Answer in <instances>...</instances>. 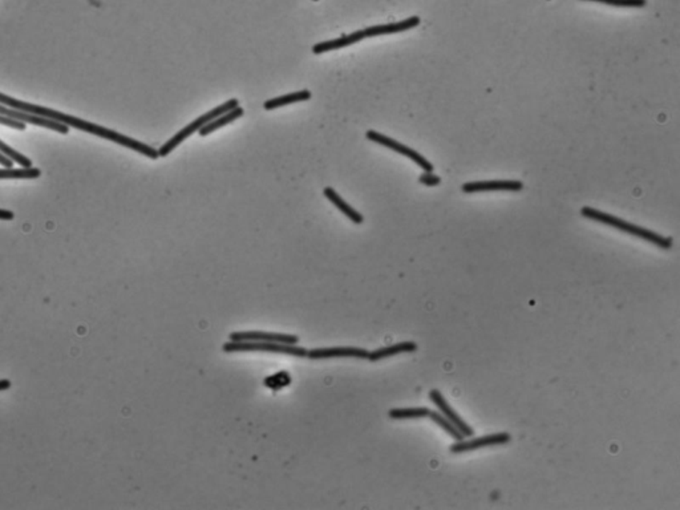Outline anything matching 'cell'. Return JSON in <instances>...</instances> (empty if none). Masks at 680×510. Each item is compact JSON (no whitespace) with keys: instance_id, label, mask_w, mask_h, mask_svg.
<instances>
[{"instance_id":"7","label":"cell","mask_w":680,"mask_h":510,"mask_svg":"<svg viewBox=\"0 0 680 510\" xmlns=\"http://www.w3.org/2000/svg\"><path fill=\"white\" fill-rule=\"evenodd\" d=\"M0 116L17 119L19 121H23V122H30V124L37 125V126L48 128V129L56 131L59 133H64V135H67L69 132L67 125H64V124H60L57 121L46 119V117H40V116L32 115V113H27V112H23V111H17V109L10 108L7 105H3V104H0Z\"/></svg>"},{"instance_id":"18","label":"cell","mask_w":680,"mask_h":510,"mask_svg":"<svg viewBox=\"0 0 680 510\" xmlns=\"http://www.w3.org/2000/svg\"><path fill=\"white\" fill-rule=\"evenodd\" d=\"M428 417H429V419H431L435 424L442 426V429H444V431H445V432H446V433H448V435H449L453 440H456V442H461V440H464V439H465V437H464V435H462V433L460 432L459 429L456 428V425L453 424V423H451V422H449V420H448V419H446L442 413H440V412L431 410V413H429V416H428Z\"/></svg>"},{"instance_id":"16","label":"cell","mask_w":680,"mask_h":510,"mask_svg":"<svg viewBox=\"0 0 680 510\" xmlns=\"http://www.w3.org/2000/svg\"><path fill=\"white\" fill-rule=\"evenodd\" d=\"M242 116H243V109H242V108H240L238 105V106L233 108L232 111H229V112L223 113V115H221L220 117L211 120L210 122H207V124L205 125L204 128H201V129L198 131V132H200V136H207V135H210V133L216 132L217 129H220L222 126H225V125H227V124H230V122L236 121V120L239 119V117H242Z\"/></svg>"},{"instance_id":"12","label":"cell","mask_w":680,"mask_h":510,"mask_svg":"<svg viewBox=\"0 0 680 510\" xmlns=\"http://www.w3.org/2000/svg\"><path fill=\"white\" fill-rule=\"evenodd\" d=\"M419 24H420V17H412L403 20V21L383 24V26H375V27L366 28L364 30V35H366V37H374V36H380V35L399 34V32H404V31L412 30V28L417 27Z\"/></svg>"},{"instance_id":"17","label":"cell","mask_w":680,"mask_h":510,"mask_svg":"<svg viewBox=\"0 0 680 510\" xmlns=\"http://www.w3.org/2000/svg\"><path fill=\"white\" fill-rule=\"evenodd\" d=\"M310 99H311V92L307 91V89H303V91H299V92H294V93H289V95H285V96H279V97H275V99H272V100H267V102L263 104V108L266 111H272V109H276V108H281V106H285V105H290V104H294V102H307Z\"/></svg>"},{"instance_id":"5","label":"cell","mask_w":680,"mask_h":510,"mask_svg":"<svg viewBox=\"0 0 680 510\" xmlns=\"http://www.w3.org/2000/svg\"><path fill=\"white\" fill-rule=\"evenodd\" d=\"M366 137H367L370 141H374V142L379 144V145H383V147H386V148L391 149L393 152H397V153L403 154V155L408 157L409 160L415 161V162H416L420 168H423L426 173H431V171L433 170V165H432L428 160H425V157H423L422 154L417 153L415 149H410L408 147H406V145L400 144L399 141L393 140L391 137L384 136V135H381V133H379V132H375V131H368V132H367V135H366Z\"/></svg>"},{"instance_id":"26","label":"cell","mask_w":680,"mask_h":510,"mask_svg":"<svg viewBox=\"0 0 680 510\" xmlns=\"http://www.w3.org/2000/svg\"><path fill=\"white\" fill-rule=\"evenodd\" d=\"M14 217H15V214L12 211L0 209V220H3V221H11V220H14Z\"/></svg>"},{"instance_id":"11","label":"cell","mask_w":680,"mask_h":510,"mask_svg":"<svg viewBox=\"0 0 680 510\" xmlns=\"http://www.w3.org/2000/svg\"><path fill=\"white\" fill-rule=\"evenodd\" d=\"M464 193H481V191H520L524 189V184L517 180H494V181H476L466 182L462 185Z\"/></svg>"},{"instance_id":"13","label":"cell","mask_w":680,"mask_h":510,"mask_svg":"<svg viewBox=\"0 0 680 510\" xmlns=\"http://www.w3.org/2000/svg\"><path fill=\"white\" fill-rule=\"evenodd\" d=\"M363 39H366L364 30L352 32V34L347 35V36H341L339 39H334V40H327V41L318 43V44H315L312 47V52L315 55H322L324 52L335 51V50H340V48H344V47H350V46L355 44V43H359Z\"/></svg>"},{"instance_id":"14","label":"cell","mask_w":680,"mask_h":510,"mask_svg":"<svg viewBox=\"0 0 680 510\" xmlns=\"http://www.w3.org/2000/svg\"><path fill=\"white\" fill-rule=\"evenodd\" d=\"M417 350V344L415 341H400V343H396L393 346H388V347H383V348H377L375 351H371L368 352V357L367 360L370 361H380L383 359H387V357H395V355H399V354H404V352H415Z\"/></svg>"},{"instance_id":"15","label":"cell","mask_w":680,"mask_h":510,"mask_svg":"<svg viewBox=\"0 0 680 510\" xmlns=\"http://www.w3.org/2000/svg\"><path fill=\"white\" fill-rule=\"evenodd\" d=\"M323 194L324 197H325V198H327L331 204L335 205V206L339 209L340 211H341V213H343L347 218H350L351 221L354 222V223H357V225L363 223V221H364V217H363V216H361L357 210H355L352 206H350V205L347 204V202H346V201L340 197L339 194H338V193H337L332 187H325L323 190Z\"/></svg>"},{"instance_id":"4","label":"cell","mask_w":680,"mask_h":510,"mask_svg":"<svg viewBox=\"0 0 680 510\" xmlns=\"http://www.w3.org/2000/svg\"><path fill=\"white\" fill-rule=\"evenodd\" d=\"M222 350L227 354L233 352H272L290 357H307V348L295 344H281L272 341H227Z\"/></svg>"},{"instance_id":"25","label":"cell","mask_w":680,"mask_h":510,"mask_svg":"<svg viewBox=\"0 0 680 510\" xmlns=\"http://www.w3.org/2000/svg\"><path fill=\"white\" fill-rule=\"evenodd\" d=\"M0 165H1V167H4V168H12L14 161H12L11 158H8L7 155H4V154L0 152Z\"/></svg>"},{"instance_id":"22","label":"cell","mask_w":680,"mask_h":510,"mask_svg":"<svg viewBox=\"0 0 680 510\" xmlns=\"http://www.w3.org/2000/svg\"><path fill=\"white\" fill-rule=\"evenodd\" d=\"M586 1H598V3H605L610 6L616 7H645L646 0H586Z\"/></svg>"},{"instance_id":"24","label":"cell","mask_w":680,"mask_h":510,"mask_svg":"<svg viewBox=\"0 0 680 510\" xmlns=\"http://www.w3.org/2000/svg\"><path fill=\"white\" fill-rule=\"evenodd\" d=\"M0 124L1 125H6V126H10V128H14V129H17V131H24L26 129V122L19 121L17 119H11V117H6V116H0Z\"/></svg>"},{"instance_id":"28","label":"cell","mask_w":680,"mask_h":510,"mask_svg":"<svg viewBox=\"0 0 680 510\" xmlns=\"http://www.w3.org/2000/svg\"><path fill=\"white\" fill-rule=\"evenodd\" d=\"M314 1H318V0H314Z\"/></svg>"},{"instance_id":"2","label":"cell","mask_w":680,"mask_h":510,"mask_svg":"<svg viewBox=\"0 0 680 510\" xmlns=\"http://www.w3.org/2000/svg\"><path fill=\"white\" fill-rule=\"evenodd\" d=\"M580 214L583 217L589 218V220H593V221L599 222V223H603V225L615 227V229H618V230H621V232H623L626 234H630V236H634V237L648 240V242H651L652 245H655V246H658L661 249H670L672 246V239L671 238H665V237L659 236L655 232H651V230L645 229V227H641V226H636L634 223L623 221V220H621L618 217H614V216L609 214V213H603V211L596 210V209H593V207H589V206L582 207Z\"/></svg>"},{"instance_id":"27","label":"cell","mask_w":680,"mask_h":510,"mask_svg":"<svg viewBox=\"0 0 680 510\" xmlns=\"http://www.w3.org/2000/svg\"><path fill=\"white\" fill-rule=\"evenodd\" d=\"M8 388H11V381L8 379L0 380V391H6Z\"/></svg>"},{"instance_id":"10","label":"cell","mask_w":680,"mask_h":510,"mask_svg":"<svg viewBox=\"0 0 680 510\" xmlns=\"http://www.w3.org/2000/svg\"><path fill=\"white\" fill-rule=\"evenodd\" d=\"M232 341H272L281 344H296L299 338L289 334H275V332H262V331H242L230 334Z\"/></svg>"},{"instance_id":"8","label":"cell","mask_w":680,"mask_h":510,"mask_svg":"<svg viewBox=\"0 0 680 510\" xmlns=\"http://www.w3.org/2000/svg\"><path fill=\"white\" fill-rule=\"evenodd\" d=\"M429 399L437 407L440 413H442L451 423L456 425V428L464 435V437H472V436H475V431L471 428V425L466 424L460 417L455 409L449 406V403L442 396V392L437 391V390H432V391L429 392Z\"/></svg>"},{"instance_id":"1","label":"cell","mask_w":680,"mask_h":510,"mask_svg":"<svg viewBox=\"0 0 680 510\" xmlns=\"http://www.w3.org/2000/svg\"><path fill=\"white\" fill-rule=\"evenodd\" d=\"M0 104L7 105L10 108H14V109H17V111L32 113V115H36V116H40V117L53 120V121H57V122L64 124L67 126H72L75 129L83 131V132L95 135V136L102 137V138L109 140V141H113V142H116L119 145H122V147H125L128 149H132L135 152L144 154V155L149 157L151 160H157L160 157L157 149H153L152 147H149V145H147V144H144L141 141H137V140L131 138V137L124 136V135L117 133V132H115L112 129L104 128L102 125H97V124H93V122L79 119V117L69 116V115H66L63 112H57V111H53V109H50V108L35 105V104H30V102H20V100H17V99H14L11 96H7V95H3V93H0Z\"/></svg>"},{"instance_id":"9","label":"cell","mask_w":680,"mask_h":510,"mask_svg":"<svg viewBox=\"0 0 680 510\" xmlns=\"http://www.w3.org/2000/svg\"><path fill=\"white\" fill-rule=\"evenodd\" d=\"M368 352L360 347H327V348H312L307 350V357L311 360H325L335 357H355L367 359Z\"/></svg>"},{"instance_id":"3","label":"cell","mask_w":680,"mask_h":510,"mask_svg":"<svg viewBox=\"0 0 680 510\" xmlns=\"http://www.w3.org/2000/svg\"><path fill=\"white\" fill-rule=\"evenodd\" d=\"M238 105L239 102L237 99H232V100H229V102L222 104L220 106H217V108H214V109L209 111L207 113H205L202 116L197 117V119L194 120L193 122H190L187 126H185L184 129H181L178 133H176V135L171 137L170 140H168V141H167V142H165V144H164V145L158 149V155H160V157H165V155H168V154L171 153V152H173V151H174V149H176V148L181 144V142H184V141H185L187 138H189V137L191 136L193 133H196L197 131H200L201 128H204L205 125H206L207 122H210L211 120L220 117L221 115L226 113V112H229V111H232L233 108H236V106H238Z\"/></svg>"},{"instance_id":"6","label":"cell","mask_w":680,"mask_h":510,"mask_svg":"<svg viewBox=\"0 0 680 510\" xmlns=\"http://www.w3.org/2000/svg\"><path fill=\"white\" fill-rule=\"evenodd\" d=\"M511 440L509 433L501 432V433H493V435H487L482 437H475L471 440H461L456 442L451 445L449 451L452 453H464V452H472L481 448H488V446H495V445H505Z\"/></svg>"},{"instance_id":"21","label":"cell","mask_w":680,"mask_h":510,"mask_svg":"<svg viewBox=\"0 0 680 510\" xmlns=\"http://www.w3.org/2000/svg\"><path fill=\"white\" fill-rule=\"evenodd\" d=\"M0 152L4 154V155H7L8 158H11L14 162L21 165L23 168H31L32 167V162H31L30 158H27L26 155L19 153L15 149H12L11 147H8L7 144H4L1 140H0Z\"/></svg>"},{"instance_id":"20","label":"cell","mask_w":680,"mask_h":510,"mask_svg":"<svg viewBox=\"0 0 680 510\" xmlns=\"http://www.w3.org/2000/svg\"><path fill=\"white\" fill-rule=\"evenodd\" d=\"M431 409L426 407L419 408H393L388 412V416L393 420H406V419H423L428 417Z\"/></svg>"},{"instance_id":"19","label":"cell","mask_w":680,"mask_h":510,"mask_svg":"<svg viewBox=\"0 0 680 510\" xmlns=\"http://www.w3.org/2000/svg\"><path fill=\"white\" fill-rule=\"evenodd\" d=\"M41 171L37 168H23V169H12V168H4L0 169V180H32L40 177Z\"/></svg>"},{"instance_id":"23","label":"cell","mask_w":680,"mask_h":510,"mask_svg":"<svg viewBox=\"0 0 680 510\" xmlns=\"http://www.w3.org/2000/svg\"><path fill=\"white\" fill-rule=\"evenodd\" d=\"M419 181H420V184L426 185V187H437V185L442 184V178L439 176L432 174V171L431 173H426L425 171L424 174L420 176Z\"/></svg>"}]
</instances>
